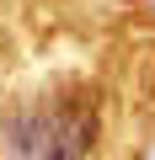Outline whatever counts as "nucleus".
<instances>
[{"label":"nucleus","mask_w":155,"mask_h":160,"mask_svg":"<svg viewBox=\"0 0 155 160\" xmlns=\"http://www.w3.org/2000/svg\"><path fill=\"white\" fill-rule=\"evenodd\" d=\"M96 139V107L80 91L22 102L6 118V160H80Z\"/></svg>","instance_id":"f257e3e1"}]
</instances>
